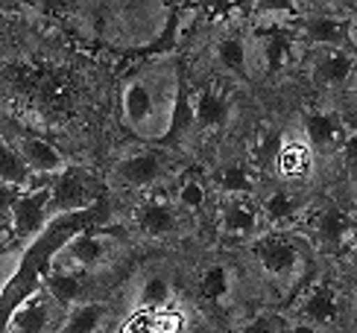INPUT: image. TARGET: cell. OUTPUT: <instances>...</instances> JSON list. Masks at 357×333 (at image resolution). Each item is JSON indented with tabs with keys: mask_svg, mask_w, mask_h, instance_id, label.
I'll use <instances>...</instances> for the list:
<instances>
[{
	"mask_svg": "<svg viewBox=\"0 0 357 333\" xmlns=\"http://www.w3.org/2000/svg\"><path fill=\"white\" fill-rule=\"evenodd\" d=\"M182 65L173 53H155L135 65L117 91L121 123L141 144H161L170 138L182 94Z\"/></svg>",
	"mask_w": 357,
	"mask_h": 333,
	"instance_id": "cell-1",
	"label": "cell"
},
{
	"mask_svg": "<svg viewBox=\"0 0 357 333\" xmlns=\"http://www.w3.org/2000/svg\"><path fill=\"white\" fill-rule=\"evenodd\" d=\"M197 286H199V298L205 304L222 307V304H229L231 295H234V272L229 263H220V261L208 263L199 269Z\"/></svg>",
	"mask_w": 357,
	"mask_h": 333,
	"instance_id": "cell-19",
	"label": "cell"
},
{
	"mask_svg": "<svg viewBox=\"0 0 357 333\" xmlns=\"http://www.w3.org/2000/svg\"><path fill=\"white\" fill-rule=\"evenodd\" d=\"M12 146L18 149L21 161L26 164L29 176H33V181H50L53 176H59L68 166V158L59 153V149L44 141L41 134H15L12 138Z\"/></svg>",
	"mask_w": 357,
	"mask_h": 333,
	"instance_id": "cell-15",
	"label": "cell"
},
{
	"mask_svg": "<svg viewBox=\"0 0 357 333\" xmlns=\"http://www.w3.org/2000/svg\"><path fill=\"white\" fill-rule=\"evenodd\" d=\"M41 290L47 293L53 301L62 310H70L88 301V290H85V281L79 275H70V272H56L50 269L47 275L41 278Z\"/></svg>",
	"mask_w": 357,
	"mask_h": 333,
	"instance_id": "cell-20",
	"label": "cell"
},
{
	"mask_svg": "<svg viewBox=\"0 0 357 333\" xmlns=\"http://www.w3.org/2000/svg\"><path fill=\"white\" fill-rule=\"evenodd\" d=\"M176 298V286H173V278H167L165 272H150V275H144L138 290H135V310H161L173 304Z\"/></svg>",
	"mask_w": 357,
	"mask_h": 333,
	"instance_id": "cell-21",
	"label": "cell"
},
{
	"mask_svg": "<svg viewBox=\"0 0 357 333\" xmlns=\"http://www.w3.org/2000/svg\"><path fill=\"white\" fill-rule=\"evenodd\" d=\"M176 149H158L153 144H135L117 153L109 164L106 181L123 193H155L176 178Z\"/></svg>",
	"mask_w": 357,
	"mask_h": 333,
	"instance_id": "cell-3",
	"label": "cell"
},
{
	"mask_svg": "<svg viewBox=\"0 0 357 333\" xmlns=\"http://www.w3.org/2000/svg\"><path fill=\"white\" fill-rule=\"evenodd\" d=\"M302 65L307 70V79L322 94H343L351 70L357 65V56L349 47H322V50H305Z\"/></svg>",
	"mask_w": 357,
	"mask_h": 333,
	"instance_id": "cell-9",
	"label": "cell"
},
{
	"mask_svg": "<svg viewBox=\"0 0 357 333\" xmlns=\"http://www.w3.org/2000/svg\"><path fill=\"white\" fill-rule=\"evenodd\" d=\"M121 254V240L112 231H97L85 229L77 237H70L53 257L50 269L56 272H70V275H97V272L109 269L114 263V257Z\"/></svg>",
	"mask_w": 357,
	"mask_h": 333,
	"instance_id": "cell-5",
	"label": "cell"
},
{
	"mask_svg": "<svg viewBox=\"0 0 357 333\" xmlns=\"http://www.w3.org/2000/svg\"><path fill=\"white\" fill-rule=\"evenodd\" d=\"M15 196H18V190H15V187L0 185V225H9V214H12Z\"/></svg>",
	"mask_w": 357,
	"mask_h": 333,
	"instance_id": "cell-27",
	"label": "cell"
},
{
	"mask_svg": "<svg viewBox=\"0 0 357 333\" xmlns=\"http://www.w3.org/2000/svg\"><path fill=\"white\" fill-rule=\"evenodd\" d=\"M349 214H351V222H354V225H357V205H354V208H351V210H349Z\"/></svg>",
	"mask_w": 357,
	"mask_h": 333,
	"instance_id": "cell-30",
	"label": "cell"
},
{
	"mask_svg": "<svg viewBox=\"0 0 357 333\" xmlns=\"http://www.w3.org/2000/svg\"><path fill=\"white\" fill-rule=\"evenodd\" d=\"M217 229L229 240H246L252 243L264 234L261 210L255 196H234V199H220L217 205Z\"/></svg>",
	"mask_w": 357,
	"mask_h": 333,
	"instance_id": "cell-14",
	"label": "cell"
},
{
	"mask_svg": "<svg viewBox=\"0 0 357 333\" xmlns=\"http://www.w3.org/2000/svg\"><path fill=\"white\" fill-rule=\"evenodd\" d=\"M47 185L18 190V196H15L12 214H9V229H12V240L18 246H26L29 240H36L44 229H47V222L53 219Z\"/></svg>",
	"mask_w": 357,
	"mask_h": 333,
	"instance_id": "cell-10",
	"label": "cell"
},
{
	"mask_svg": "<svg viewBox=\"0 0 357 333\" xmlns=\"http://www.w3.org/2000/svg\"><path fill=\"white\" fill-rule=\"evenodd\" d=\"M273 164H275V185L296 190V193L319 173V158L305 138L299 117H293L284 126V132H278Z\"/></svg>",
	"mask_w": 357,
	"mask_h": 333,
	"instance_id": "cell-6",
	"label": "cell"
},
{
	"mask_svg": "<svg viewBox=\"0 0 357 333\" xmlns=\"http://www.w3.org/2000/svg\"><path fill=\"white\" fill-rule=\"evenodd\" d=\"M287 333H319V327H314V325H307V322H299V319H296V322L287 327Z\"/></svg>",
	"mask_w": 357,
	"mask_h": 333,
	"instance_id": "cell-28",
	"label": "cell"
},
{
	"mask_svg": "<svg viewBox=\"0 0 357 333\" xmlns=\"http://www.w3.org/2000/svg\"><path fill=\"white\" fill-rule=\"evenodd\" d=\"M33 176H29L26 164L21 161L18 149L12 146V141H6L3 134H0V185L6 187H15V190H24Z\"/></svg>",
	"mask_w": 357,
	"mask_h": 333,
	"instance_id": "cell-23",
	"label": "cell"
},
{
	"mask_svg": "<svg viewBox=\"0 0 357 333\" xmlns=\"http://www.w3.org/2000/svg\"><path fill=\"white\" fill-rule=\"evenodd\" d=\"M185 333H193V330H190V327H188V330H185Z\"/></svg>",
	"mask_w": 357,
	"mask_h": 333,
	"instance_id": "cell-32",
	"label": "cell"
},
{
	"mask_svg": "<svg viewBox=\"0 0 357 333\" xmlns=\"http://www.w3.org/2000/svg\"><path fill=\"white\" fill-rule=\"evenodd\" d=\"M176 6L165 3H121V6H109L102 15V36L112 41L114 47H126V50H144V47H158L165 41V33L173 21Z\"/></svg>",
	"mask_w": 357,
	"mask_h": 333,
	"instance_id": "cell-4",
	"label": "cell"
},
{
	"mask_svg": "<svg viewBox=\"0 0 357 333\" xmlns=\"http://www.w3.org/2000/svg\"><path fill=\"white\" fill-rule=\"evenodd\" d=\"M237 333H287V327L281 322L278 313L264 310L258 316H252V319H246L241 327H237Z\"/></svg>",
	"mask_w": 357,
	"mask_h": 333,
	"instance_id": "cell-26",
	"label": "cell"
},
{
	"mask_svg": "<svg viewBox=\"0 0 357 333\" xmlns=\"http://www.w3.org/2000/svg\"><path fill=\"white\" fill-rule=\"evenodd\" d=\"M208 185L217 193V199H234V196H255L258 185L252 178V170H249V161L243 158H226L220 161L214 170H211V178Z\"/></svg>",
	"mask_w": 357,
	"mask_h": 333,
	"instance_id": "cell-17",
	"label": "cell"
},
{
	"mask_svg": "<svg viewBox=\"0 0 357 333\" xmlns=\"http://www.w3.org/2000/svg\"><path fill=\"white\" fill-rule=\"evenodd\" d=\"M296 319L314 325V327L334 325L340 319L337 286L328 278H319L314 284H307L305 293L299 295V304H296Z\"/></svg>",
	"mask_w": 357,
	"mask_h": 333,
	"instance_id": "cell-16",
	"label": "cell"
},
{
	"mask_svg": "<svg viewBox=\"0 0 357 333\" xmlns=\"http://www.w3.org/2000/svg\"><path fill=\"white\" fill-rule=\"evenodd\" d=\"M112 310L106 301L88 298L82 304L65 310V319L59 325V333H109L112 330Z\"/></svg>",
	"mask_w": 357,
	"mask_h": 333,
	"instance_id": "cell-18",
	"label": "cell"
},
{
	"mask_svg": "<svg viewBox=\"0 0 357 333\" xmlns=\"http://www.w3.org/2000/svg\"><path fill=\"white\" fill-rule=\"evenodd\" d=\"M188 217L176 208V202L165 193H153L132 210V229L150 243H167L185 231Z\"/></svg>",
	"mask_w": 357,
	"mask_h": 333,
	"instance_id": "cell-8",
	"label": "cell"
},
{
	"mask_svg": "<svg viewBox=\"0 0 357 333\" xmlns=\"http://www.w3.org/2000/svg\"><path fill=\"white\" fill-rule=\"evenodd\" d=\"M188 330V313L178 304H167L150 313V333H185Z\"/></svg>",
	"mask_w": 357,
	"mask_h": 333,
	"instance_id": "cell-24",
	"label": "cell"
},
{
	"mask_svg": "<svg viewBox=\"0 0 357 333\" xmlns=\"http://www.w3.org/2000/svg\"><path fill=\"white\" fill-rule=\"evenodd\" d=\"M50 193V214L53 217H68V214H82L100 205V178L85 170V166L68 164L62 173L50 178L47 185Z\"/></svg>",
	"mask_w": 357,
	"mask_h": 333,
	"instance_id": "cell-7",
	"label": "cell"
},
{
	"mask_svg": "<svg viewBox=\"0 0 357 333\" xmlns=\"http://www.w3.org/2000/svg\"><path fill=\"white\" fill-rule=\"evenodd\" d=\"M170 199L176 202V208L182 210L188 219H199L202 210H205V202H208V187H205L202 176L199 173H182Z\"/></svg>",
	"mask_w": 357,
	"mask_h": 333,
	"instance_id": "cell-22",
	"label": "cell"
},
{
	"mask_svg": "<svg viewBox=\"0 0 357 333\" xmlns=\"http://www.w3.org/2000/svg\"><path fill=\"white\" fill-rule=\"evenodd\" d=\"M62 319H65V310L44 290H38L15 307L3 333H59Z\"/></svg>",
	"mask_w": 357,
	"mask_h": 333,
	"instance_id": "cell-13",
	"label": "cell"
},
{
	"mask_svg": "<svg viewBox=\"0 0 357 333\" xmlns=\"http://www.w3.org/2000/svg\"><path fill=\"white\" fill-rule=\"evenodd\" d=\"M334 164H337V170L343 173L349 181H357V129H351L346 134L343 146H340L337 155H334Z\"/></svg>",
	"mask_w": 357,
	"mask_h": 333,
	"instance_id": "cell-25",
	"label": "cell"
},
{
	"mask_svg": "<svg viewBox=\"0 0 357 333\" xmlns=\"http://www.w3.org/2000/svg\"><path fill=\"white\" fill-rule=\"evenodd\" d=\"M6 254V243H0V257H3Z\"/></svg>",
	"mask_w": 357,
	"mask_h": 333,
	"instance_id": "cell-31",
	"label": "cell"
},
{
	"mask_svg": "<svg viewBox=\"0 0 357 333\" xmlns=\"http://www.w3.org/2000/svg\"><path fill=\"white\" fill-rule=\"evenodd\" d=\"M351 295H357V257L351 263Z\"/></svg>",
	"mask_w": 357,
	"mask_h": 333,
	"instance_id": "cell-29",
	"label": "cell"
},
{
	"mask_svg": "<svg viewBox=\"0 0 357 333\" xmlns=\"http://www.w3.org/2000/svg\"><path fill=\"white\" fill-rule=\"evenodd\" d=\"M299 123H302V132H305L307 144L314 146L319 164L334 161L337 149L343 146L346 134H349V126H346V120L340 117L337 105H331V109H325V105L307 109V111L299 114Z\"/></svg>",
	"mask_w": 357,
	"mask_h": 333,
	"instance_id": "cell-11",
	"label": "cell"
},
{
	"mask_svg": "<svg viewBox=\"0 0 357 333\" xmlns=\"http://www.w3.org/2000/svg\"><path fill=\"white\" fill-rule=\"evenodd\" d=\"M351 231H354V222H351L349 210L334 202H325L319 210H314L310 231H305V234L310 240V246H314V251L340 254V251H349Z\"/></svg>",
	"mask_w": 357,
	"mask_h": 333,
	"instance_id": "cell-12",
	"label": "cell"
},
{
	"mask_svg": "<svg viewBox=\"0 0 357 333\" xmlns=\"http://www.w3.org/2000/svg\"><path fill=\"white\" fill-rule=\"evenodd\" d=\"M249 251L270 290L290 295L307 281L314 246L305 231H264L249 243Z\"/></svg>",
	"mask_w": 357,
	"mask_h": 333,
	"instance_id": "cell-2",
	"label": "cell"
}]
</instances>
